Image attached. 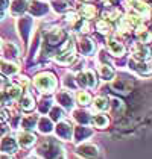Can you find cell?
<instances>
[{"label":"cell","instance_id":"1","mask_svg":"<svg viewBox=\"0 0 152 159\" xmlns=\"http://www.w3.org/2000/svg\"><path fill=\"white\" fill-rule=\"evenodd\" d=\"M34 85L38 91L49 94L56 88V79L52 73H40L34 77Z\"/></svg>","mask_w":152,"mask_h":159},{"label":"cell","instance_id":"2","mask_svg":"<svg viewBox=\"0 0 152 159\" xmlns=\"http://www.w3.org/2000/svg\"><path fill=\"white\" fill-rule=\"evenodd\" d=\"M76 85L81 86V88H90V89H94L97 85V79H96V74L93 73L91 70L87 71H79L76 74L75 79Z\"/></svg>","mask_w":152,"mask_h":159},{"label":"cell","instance_id":"3","mask_svg":"<svg viewBox=\"0 0 152 159\" xmlns=\"http://www.w3.org/2000/svg\"><path fill=\"white\" fill-rule=\"evenodd\" d=\"M75 59V44L72 39H69L61 49V53H58L55 56V61L59 62V64H70V62Z\"/></svg>","mask_w":152,"mask_h":159},{"label":"cell","instance_id":"4","mask_svg":"<svg viewBox=\"0 0 152 159\" xmlns=\"http://www.w3.org/2000/svg\"><path fill=\"white\" fill-rule=\"evenodd\" d=\"M76 155L84 159H97L99 158V148L94 144H82L76 148Z\"/></svg>","mask_w":152,"mask_h":159},{"label":"cell","instance_id":"5","mask_svg":"<svg viewBox=\"0 0 152 159\" xmlns=\"http://www.w3.org/2000/svg\"><path fill=\"white\" fill-rule=\"evenodd\" d=\"M55 134L63 141H70L73 135V126L69 121H59L55 127Z\"/></svg>","mask_w":152,"mask_h":159},{"label":"cell","instance_id":"6","mask_svg":"<svg viewBox=\"0 0 152 159\" xmlns=\"http://www.w3.org/2000/svg\"><path fill=\"white\" fill-rule=\"evenodd\" d=\"M17 148H18V143H17V139L12 138V136H5V138L2 139V143H0V150H2L3 153L12 155V153L17 152Z\"/></svg>","mask_w":152,"mask_h":159},{"label":"cell","instance_id":"7","mask_svg":"<svg viewBox=\"0 0 152 159\" xmlns=\"http://www.w3.org/2000/svg\"><path fill=\"white\" fill-rule=\"evenodd\" d=\"M108 44V52L116 56V58H120V56H123L125 55V46L120 43V41H117V39H114V38H110L108 41H107Z\"/></svg>","mask_w":152,"mask_h":159},{"label":"cell","instance_id":"8","mask_svg":"<svg viewBox=\"0 0 152 159\" xmlns=\"http://www.w3.org/2000/svg\"><path fill=\"white\" fill-rule=\"evenodd\" d=\"M17 143H18L21 147H31L37 143V136L32 134V132L25 130V132H20V134H18V136H17Z\"/></svg>","mask_w":152,"mask_h":159},{"label":"cell","instance_id":"9","mask_svg":"<svg viewBox=\"0 0 152 159\" xmlns=\"http://www.w3.org/2000/svg\"><path fill=\"white\" fill-rule=\"evenodd\" d=\"M111 86H113V89H116L117 93L120 91V93L126 94L128 91L131 89V86H132V82H131L128 77H117L113 84H111Z\"/></svg>","mask_w":152,"mask_h":159},{"label":"cell","instance_id":"10","mask_svg":"<svg viewBox=\"0 0 152 159\" xmlns=\"http://www.w3.org/2000/svg\"><path fill=\"white\" fill-rule=\"evenodd\" d=\"M56 102L65 108V109H72L73 108V97L69 91H58L56 93Z\"/></svg>","mask_w":152,"mask_h":159},{"label":"cell","instance_id":"11","mask_svg":"<svg viewBox=\"0 0 152 159\" xmlns=\"http://www.w3.org/2000/svg\"><path fill=\"white\" fill-rule=\"evenodd\" d=\"M132 59H137V61H149V47L148 46H143L139 44L135 46L132 50Z\"/></svg>","mask_w":152,"mask_h":159},{"label":"cell","instance_id":"12","mask_svg":"<svg viewBox=\"0 0 152 159\" xmlns=\"http://www.w3.org/2000/svg\"><path fill=\"white\" fill-rule=\"evenodd\" d=\"M64 39V32L61 29H52L46 34V41L50 44V46H56L59 44L61 41Z\"/></svg>","mask_w":152,"mask_h":159},{"label":"cell","instance_id":"13","mask_svg":"<svg viewBox=\"0 0 152 159\" xmlns=\"http://www.w3.org/2000/svg\"><path fill=\"white\" fill-rule=\"evenodd\" d=\"M126 5L137 14H146L149 11V5L145 0H126Z\"/></svg>","mask_w":152,"mask_h":159},{"label":"cell","instance_id":"14","mask_svg":"<svg viewBox=\"0 0 152 159\" xmlns=\"http://www.w3.org/2000/svg\"><path fill=\"white\" fill-rule=\"evenodd\" d=\"M129 65L140 74H151V65H149V62H145V61H137V59H132V61H129Z\"/></svg>","mask_w":152,"mask_h":159},{"label":"cell","instance_id":"15","mask_svg":"<svg viewBox=\"0 0 152 159\" xmlns=\"http://www.w3.org/2000/svg\"><path fill=\"white\" fill-rule=\"evenodd\" d=\"M78 43H79V50H81L82 55L88 56V55H91L94 52V43L91 39H88V38H81Z\"/></svg>","mask_w":152,"mask_h":159},{"label":"cell","instance_id":"16","mask_svg":"<svg viewBox=\"0 0 152 159\" xmlns=\"http://www.w3.org/2000/svg\"><path fill=\"white\" fill-rule=\"evenodd\" d=\"M0 71L5 74V76H12L18 71V67L9 61H5V59H0Z\"/></svg>","mask_w":152,"mask_h":159},{"label":"cell","instance_id":"17","mask_svg":"<svg viewBox=\"0 0 152 159\" xmlns=\"http://www.w3.org/2000/svg\"><path fill=\"white\" fill-rule=\"evenodd\" d=\"M37 126L41 134H50L52 130H53V124H52V120L49 117H41V118H38Z\"/></svg>","mask_w":152,"mask_h":159},{"label":"cell","instance_id":"18","mask_svg":"<svg viewBox=\"0 0 152 159\" xmlns=\"http://www.w3.org/2000/svg\"><path fill=\"white\" fill-rule=\"evenodd\" d=\"M99 73H101V77L103 80H113L114 76H116V71L110 64H102L99 67Z\"/></svg>","mask_w":152,"mask_h":159},{"label":"cell","instance_id":"19","mask_svg":"<svg viewBox=\"0 0 152 159\" xmlns=\"http://www.w3.org/2000/svg\"><path fill=\"white\" fill-rule=\"evenodd\" d=\"M3 55H5V58H18V55H20V50L18 47L14 44V43H5V46H3Z\"/></svg>","mask_w":152,"mask_h":159},{"label":"cell","instance_id":"20","mask_svg":"<svg viewBox=\"0 0 152 159\" xmlns=\"http://www.w3.org/2000/svg\"><path fill=\"white\" fill-rule=\"evenodd\" d=\"M29 9H31V12L34 14V15H43V14L47 12V9H49V6H47V3H43V2H32L31 3V6H29Z\"/></svg>","mask_w":152,"mask_h":159},{"label":"cell","instance_id":"21","mask_svg":"<svg viewBox=\"0 0 152 159\" xmlns=\"http://www.w3.org/2000/svg\"><path fill=\"white\" fill-rule=\"evenodd\" d=\"M9 100H17V98L21 97V93H23V89L20 88L18 85H8L6 86V89L3 91Z\"/></svg>","mask_w":152,"mask_h":159},{"label":"cell","instance_id":"22","mask_svg":"<svg viewBox=\"0 0 152 159\" xmlns=\"http://www.w3.org/2000/svg\"><path fill=\"white\" fill-rule=\"evenodd\" d=\"M91 134H93V130L88 129V127H85V124H84V126H78V127H75V139H78V141L87 139L88 136H91Z\"/></svg>","mask_w":152,"mask_h":159},{"label":"cell","instance_id":"23","mask_svg":"<svg viewBox=\"0 0 152 159\" xmlns=\"http://www.w3.org/2000/svg\"><path fill=\"white\" fill-rule=\"evenodd\" d=\"M37 121H38V117L37 115H29V117H25L23 120H21V127L27 130V132H31V130H34L35 127H37Z\"/></svg>","mask_w":152,"mask_h":159},{"label":"cell","instance_id":"24","mask_svg":"<svg viewBox=\"0 0 152 159\" xmlns=\"http://www.w3.org/2000/svg\"><path fill=\"white\" fill-rule=\"evenodd\" d=\"M34 106H35V100H34V97H32L29 93H26L25 96L21 97V100H20V108L23 111H32Z\"/></svg>","mask_w":152,"mask_h":159},{"label":"cell","instance_id":"25","mask_svg":"<svg viewBox=\"0 0 152 159\" xmlns=\"http://www.w3.org/2000/svg\"><path fill=\"white\" fill-rule=\"evenodd\" d=\"M79 14L82 15V18L91 20V18H94V15H96V8L91 6V5H82L81 9H79Z\"/></svg>","mask_w":152,"mask_h":159},{"label":"cell","instance_id":"26","mask_svg":"<svg viewBox=\"0 0 152 159\" xmlns=\"http://www.w3.org/2000/svg\"><path fill=\"white\" fill-rule=\"evenodd\" d=\"M73 117H75V120L79 124H87V123L91 121V117H90V114L87 111H82V109H78L73 112Z\"/></svg>","mask_w":152,"mask_h":159},{"label":"cell","instance_id":"27","mask_svg":"<svg viewBox=\"0 0 152 159\" xmlns=\"http://www.w3.org/2000/svg\"><path fill=\"white\" fill-rule=\"evenodd\" d=\"M27 8V2L26 0H14V3L11 5V12L12 14H21Z\"/></svg>","mask_w":152,"mask_h":159},{"label":"cell","instance_id":"28","mask_svg":"<svg viewBox=\"0 0 152 159\" xmlns=\"http://www.w3.org/2000/svg\"><path fill=\"white\" fill-rule=\"evenodd\" d=\"M91 123H93L96 127L103 129V127H107V124H108V118H107V115H103V114H96V115L91 118Z\"/></svg>","mask_w":152,"mask_h":159},{"label":"cell","instance_id":"29","mask_svg":"<svg viewBox=\"0 0 152 159\" xmlns=\"http://www.w3.org/2000/svg\"><path fill=\"white\" fill-rule=\"evenodd\" d=\"M93 106L97 111H107L110 108V100H108V97H96Z\"/></svg>","mask_w":152,"mask_h":159},{"label":"cell","instance_id":"30","mask_svg":"<svg viewBox=\"0 0 152 159\" xmlns=\"http://www.w3.org/2000/svg\"><path fill=\"white\" fill-rule=\"evenodd\" d=\"M49 118H50L52 121H61L64 117V111L61 108H58V106H52L50 109H49Z\"/></svg>","mask_w":152,"mask_h":159},{"label":"cell","instance_id":"31","mask_svg":"<svg viewBox=\"0 0 152 159\" xmlns=\"http://www.w3.org/2000/svg\"><path fill=\"white\" fill-rule=\"evenodd\" d=\"M53 9L56 12H69L70 11V3L67 0H56V2H53Z\"/></svg>","mask_w":152,"mask_h":159},{"label":"cell","instance_id":"32","mask_svg":"<svg viewBox=\"0 0 152 159\" xmlns=\"http://www.w3.org/2000/svg\"><path fill=\"white\" fill-rule=\"evenodd\" d=\"M76 100H78V103H79L81 106H87L90 102H91V97H90V94L87 91H78Z\"/></svg>","mask_w":152,"mask_h":159},{"label":"cell","instance_id":"33","mask_svg":"<svg viewBox=\"0 0 152 159\" xmlns=\"http://www.w3.org/2000/svg\"><path fill=\"white\" fill-rule=\"evenodd\" d=\"M96 27H97V30L103 34V35H108L110 32H111V26L110 23H107V20H99L97 23H96Z\"/></svg>","mask_w":152,"mask_h":159},{"label":"cell","instance_id":"34","mask_svg":"<svg viewBox=\"0 0 152 159\" xmlns=\"http://www.w3.org/2000/svg\"><path fill=\"white\" fill-rule=\"evenodd\" d=\"M119 17H120V12L117 11V9H113V11H105L103 12V18L105 20H119Z\"/></svg>","mask_w":152,"mask_h":159},{"label":"cell","instance_id":"35","mask_svg":"<svg viewBox=\"0 0 152 159\" xmlns=\"http://www.w3.org/2000/svg\"><path fill=\"white\" fill-rule=\"evenodd\" d=\"M40 103H41V105H40V112H41V114L47 112V111L52 108V102L49 100V98H47V100H46V98H43Z\"/></svg>","mask_w":152,"mask_h":159},{"label":"cell","instance_id":"36","mask_svg":"<svg viewBox=\"0 0 152 159\" xmlns=\"http://www.w3.org/2000/svg\"><path fill=\"white\" fill-rule=\"evenodd\" d=\"M79 18H81V17H79V14H76V12H65V20H67L69 23H72V25H75Z\"/></svg>","mask_w":152,"mask_h":159},{"label":"cell","instance_id":"37","mask_svg":"<svg viewBox=\"0 0 152 159\" xmlns=\"http://www.w3.org/2000/svg\"><path fill=\"white\" fill-rule=\"evenodd\" d=\"M9 112L6 109H3V108H0V123H6L8 120H9Z\"/></svg>","mask_w":152,"mask_h":159},{"label":"cell","instance_id":"38","mask_svg":"<svg viewBox=\"0 0 152 159\" xmlns=\"http://www.w3.org/2000/svg\"><path fill=\"white\" fill-rule=\"evenodd\" d=\"M6 6H8V0H0V12L2 14L6 9Z\"/></svg>","mask_w":152,"mask_h":159},{"label":"cell","instance_id":"39","mask_svg":"<svg viewBox=\"0 0 152 159\" xmlns=\"http://www.w3.org/2000/svg\"><path fill=\"white\" fill-rule=\"evenodd\" d=\"M0 159H12L8 153H0Z\"/></svg>","mask_w":152,"mask_h":159},{"label":"cell","instance_id":"40","mask_svg":"<svg viewBox=\"0 0 152 159\" xmlns=\"http://www.w3.org/2000/svg\"><path fill=\"white\" fill-rule=\"evenodd\" d=\"M52 159H65V158H64V153H63V152H61L59 155H56L55 158H52Z\"/></svg>","mask_w":152,"mask_h":159},{"label":"cell","instance_id":"41","mask_svg":"<svg viewBox=\"0 0 152 159\" xmlns=\"http://www.w3.org/2000/svg\"><path fill=\"white\" fill-rule=\"evenodd\" d=\"M5 132H6V129H0V135H3Z\"/></svg>","mask_w":152,"mask_h":159},{"label":"cell","instance_id":"42","mask_svg":"<svg viewBox=\"0 0 152 159\" xmlns=\"http://www.w3.org/2000/svg\"><path fill=\"white\" fill-rule=\"evenodd\" d=\"M103 2H107V5H108V2H111V0H103Z\"/></svg>","mask_w":152,"mask_h":159},{"label":"cell","instance_id":"43","mask_svg":"<svg viewBox=\"0 0 152 159\" xmlns=\"http://www.w3.org/2000/svg\"><path fill=\"white\" fill-rule=\"evenodd\" d=\"M0 47H2V41H0Z\"/></svg>","mask_w":152,"mask_h":159}]
</instances>
